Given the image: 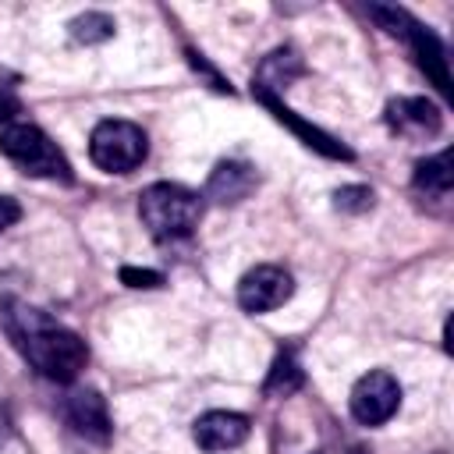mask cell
Segmentation results:
<instances>
[{"label": "cell", "mask_w": 454, "mask_h": 454, "mask_svg": "<svg viewBox=\"0 0 454 454\" xmlns=\"http://www.w3.org/2000/svg\"><path fill=\"white\" fill-rule=\"evenodd\" d=\"M110 35H114V18L103 11H89L71 21V39H78V43H103Z\"/></svg>", "instance_id": "9a60e30c"}, {"label": "cell", "mask_w": 454, "mask_h": 454, "mask_svg": "<svg viewBox=\"0 0 454 454\" xmlns=\"http://www.w3.org/2000/svg\"><path fill=\"white\" fill-rule=\"evenodd\" d=\"M301 383H305L301 365L294 362L291 351H280V355L273 358V365H270V376H266V383H262V394H266V397H291L294 390H301Z\"/></svg>", "instance_id": "5bb4252c"}, {"label": "cell", "mask_w": 454, "mask_h": 454, "mask_svg": "<svg viewBox=\"0 0 454 454\" xmlns=\"http://www.w3.org/2000/svg\"><path fill=\"white\" fill-rule=\"evenodd\" d=\"M454 184V163H450V149L422 160L415 167V188L426 192V195H447Z\"/></svg>", "instance_id": "4fadbf2b"}, {"label": "cell", "mask_w": 454, "mask_h": 454, "mask_svg": "<svg viewBox=\"0 0 454 454\" xmlns=\"http://www.w3.org/2000/svg\"><path fill=\"white\" fill-rule=\"evenodd\" d=\"M18 110H21L18 96H14V92H7V89L0 85V121H11V117H14Z\"/></svg>", "instance_id": "d6986e66"}, {"label": "cell", "mask_w": 454, "mask_h": 454, "mask_svg": "<svg viewBox=\"0 0 454 454\" xmlns=\"http://www.w3.org/2000/svg\"><path fill=\"white\" fill-rule=\"evenodd\" d=\"M121 284H128V287H160L163 284V273L138 270V266H121Z\"/></svg>", "instance_id": "e0dca14e"}, {"label": "cell", "mask_w": 454, "mask_h": 454, "mask_svg": "<svg viewBox=\"0 0 454 454\" xmlns=\"http://www.w3.org/2000/svg\"><path fill=\"white\" fill-rule=\"evenodd\" d=\"M4 326H7V333L14 337L18 351L28 358V365H32L39 376L53 380V383H71V380L85 369V362H89L85 340H82L74 330H67V326L46 319L39 309L7 305Z\"/></svg>", "instance_id": "6da1fadb"}, {"label": "cell", "mask_w": 454, "mask_h": 454, "mask_svg": "<svg viewBox=\"0 0 454 454\" xmlns=\"http://www.w3.org/2000/svg\"><path fill=\"white\" fill-rule=\"evenodd\" d=\"M369 206H372V188H365V184H348L337 192V209H344V213H362Z\"/></svg>", "instance_id": "2e32d148"}, {"label": "cell", "mask_w": 454, "mask_h": 454, "mask_svg": "<svg viewBox=\"0 0 454 454\" xmlns=\"http://www.w3.org/2000/svg\"><path fill=\"white\" fill-rule=\"evenodd\" d=\"M64 419H67V426L78 433V436H85V440H96V443H106L110 440V411H106V401L96 394V390H74V394H67V401H64Z\"/></svg>", "instance_id": "9c48e42d"}, {"label": "cell", "mask_w": 454, "mask_h": 454, "mask_svg": "<svg viewBox=\"0 0 454 454\" xmlns=\"http://www.w3.org/2000/svg\"><path fill=\"white\" fill-rule=\"evenodd\" d=\"M348 408H351L355 422H362V426H383L401 408V383L390 372L372 369V372H365L351 387Z\"/></svg>", "instance_id": "8992f818"}, {"label": "cell", "mask_w": 454, "mask_h": 454, "mask_svg": "<svg viewBox=\"0 0 454 454\" xmlns=\"http://www.w3.org/2000/svg\"><path fill=\"white\" fill-rule=\"evenodd\" d=\"M252 96H255V99H259V103H262V106H266V110H270V114H273L280 124H287V128H291V131H294V135H298V138H301L309 149L323 153L326 160H351V156H355V153H351L344 142H337V138H333V135H326L323 128L309 124V121H305V117H298L291 106H284V103H280L273 92H266V89H255V85H252Z\"/></svg>", "instance_id": "ba28073f"}, {"label": "cell", "mask_w": 454, "mask_h": 454, "mask_svg": "<svg viewBox=\"0 0 454 454\" xmlns=\"http://www.w3.org/2000/svg\"><path fill=\"white\" fill-rule=\"evenodd\" d=\"M369 11H372V18H380V21H383V28H387V32H394V35L408 39V46H411V53H415L419 67L426 71V78H429L443 96H450V71H447L443 43H440L426 25H419L408 11H401V7H369Z\"/></svg>", "instance_id": "5b68a950"}, {"label": "cell", "mask_w": 454, "mask_h": 454, "mask_svg": "<svg viewBox=\"0 0 454 454\" xmlns=\"http://www.w3.org/2000/svg\"><path fill=\"white\" fill-rule=\"evenodd\" d=\"M291 294H294V280H291V273H287L284 266L262 262V266L248 270V273L238 280V305H241L245 312H255V316L280 309Z\"/></svg>", "instance_id": "52a82bcc"}, {"label": "cell", "mask_w": 454, "mask_h": 454, "mask_svg": "<svg viewBox=\"0 0 454 454\" xmlns=\"http://www.w3.org/2000/svg\"><path fill=\"white\" fill-rule=\"evenodd\" d=\"M138 216L149 227L156 241H177L188 238L202 220V199L199 192L170 181H156L138 199Z\"/></svg>", "instance_id": "7a4b0ae2"}, {"label": "cell", "mask_w": 454, "mask_h": 454, "mask_svg": "<svg viewBox=\"0 0 454 454\" xmlns=\"http://www.w3.org/2000/svg\"><path fill=\"white\" fill-rule=\"evenodd\" d=\"M18 220H21V206H18V199H11V195H0V231L14 227Z\"/></svg>", "instance_id": "ac0fdd59"}, {"label": "cell", "mask_w": 454, "mask_h": 454, "mask_svg": "<svg viewBox=\"0 0 454 454\" xmlns=\"http://www.w3.org/2000/svg\"><path fill=\"white\" fill-rule=\"evenodd\" d=\"M248 429H252V422L245 415H238V411H206V415L195 419L192 436H195V443L202 450L216 454V450H231V447L245 443Z\"/></svg>", "instance_id": "30bf717a"}, {"label": "cell", "mask_w": 454, "mask_h": 454, "mask_svg": "<svg viewBox=\"0 0 454 454\" xmlns=\"http://www.w3.org/2000/svg\"><path fill=\"white\" fill-rule=\"evenodd\" d=\"M390 121H394L397 131H419V135H436L440 131V110L422 96L390 103Z\"/></svg>", "instance_id": "7c38bea8"}, {"label": "cell", "mask_w": 454, "mask_h": 454, "mask_svg": "<svg viewBox=\"0 0 454 454\" xmlns=\"http://www.w3.org/2000/svg\"><path fill=\"white\" fill-rule=\"evenodd\" d=\"M255 184V170L248 163H220L206 184V195L216 202H241Z\"/></svg>", "instance_id": "8fae6325"}, {"label": "cell", "mask_w": 454, "mask_h": 454, "mask_svg": "<svg viewBox=\"0 0 454 454\" xmlns=\"http://www.w3.org/2000/svg\"><path fill=\"white\" fill-rule=\"evenodd\" d=\"M0 153L28 177H46V181H60V184L74 181L71 163L64 160L57 142H50V135L35 124H7L0 131Z\"/></svg>", "instance_id": "3957f363"}, {"label": "cell", "mask_w": 454, "mask_h": 454, "mask_svg": "<svg viewBox=\"0 0 454 454\" xmlns=\"http://www.w3.org/2000/svg\"><path fill=\"white\" fill-rule=\"evenodd\" d=\"M149 153V138L131 121H99L89 135V156L106 174H131L142 167Z\"/></svg>", "instance_id": "277c9868"}]
</instances>
